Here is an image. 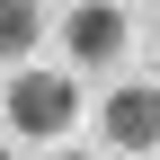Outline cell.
<instances>
[{
	"label": "cell",
	"instance_id": "cell-1",
	"mask_svg": "<svg viewBox=\"0 0 160 160\" xmlns=\"http://www.w3.org/2000/svg\"><path fill=\"white\" fill-rule=\"evenodd\" d=\"M71 116H80V89H71V71H18L9 80V125L18 133H71Z\"/></svg>",
	"mask_w": 160,
	"mask_h": 160
},
{
	"label": "cell",
	"instance_id": "cell-2",
	"mask_svg": "<svg viewBox=\"0 0 160 160\" xmlns=\"http://www.w3.org/2000/svg\"><path fill=\"white\" fill-rule=\"evenodd\" d=\"M107 133L116 151H160V89H142V80L107 89Z\"/></svg>",
	"mask_w": 160,
	"mask_h": 160
},
{
	"label": "cell",
	"instance_id": "cell-3",
	"mask_svg": "<svg viewBox=\"0 0 160 160\" xmlns=\"http://www.w3.org/2000/svg\"><path fill=\"white\" fill-rule=\"evenodd\" d=\"M62 45H71V62H116V53H125V18L116 9H71L62 18Z\"/></svg>",
	"mask_w": 160,
	"mask_h": 160
},
{
	"label": "cell",
	"instance_id": "cell-4",
	"mask_svg": "<svg viewBox=\"0 0 160 160\" xmlns=\"http://www.w3.org/2000/svg\"><path fill=\"white\" fill-rule=\"evenodd\" d=\"M36 45H45V9H27V0H0V62H27Z\"/></svg>",
	"mask_w": 160,
	"mask_h": 160
},
{
	"label": "cell",
	"instance_id": "cell-5",
	"mask_svg": "<svg viewBox=\"0 0 160 160\" xmlns=\"http://www.w3.org/2000/svg\"><path fill=\"white\" fill-rule=\"evenodd\" d=\"M53 160H89V151H53Z\"/></svg>",
	"mask_w": 160,
	"mask_h": 160
},
{
	"label": "cell",
	"instance_id": "cell-6",
	"mask_svg": "<svg viewBox=\"0 0 160 160\" xmlns=\"http://www.w3.org/2000/svg\"><path fill=\"white\" fill-rule=\"evenodd\" d=\"M0 160H9V151H0Z\"/></svg>",
	"mask_w": 160,
	"mask_h": 160
}]
</instances>
